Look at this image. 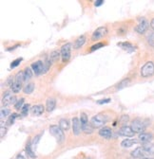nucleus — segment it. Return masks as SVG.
<instances>
[{"label": "nucleus", "instance_id": "obj_19", "mask_svg": "<svg viewBox=\"0 0 154 159\" xmlns=\"http://www.w3.org/2000/svg\"><path fill=\"white\" fill-rule=\"evenodd\" d=\"M56 106V101L54 99H48L47 101V104H46V109L48 112H52L54 108Z\"/></svg>", "mask_w": 154, "mask_h": 159}, {"label": "nucleus", "instance_id": "obj_22", "mask_svg": "<svg viewBox=\"0 0 154 159\" xmlns=\"http://www.w3.org/2000/svg\"><path fill=\"white\" fill-rule=\"evenodd\" d=\"M23 74H24V80L25 81H29V80L31 79V77H33V71H31V67H26L25 70L23 71Z\"/></svg>", "mask_w": 154, "mask_h": 159}, {"label": "nucleus", "instance_id": "obj_43", "mask_svg": "<svg viewBox=\"0 0 154 159\" xmlns=\"http://www.w3.org/2000/svg\"><path fill=\"white\" fill-rule=\"evenodd\" d=\"M143 159H154V158H151V157H144Z\"/></svg>", "mask_w": 154, "mask_h": 159}, {"label": "nucleus", "instance_id": "obj_18", "mask_svg": "<svg viewBox=\"0 0 154 159\" xmlns=\"http://www.w3.org/2000/svg\"><path fill=\"white\" fill-rule=\"evenodd\" d=\"M143 150L145 154H154V144L145 143L143 145Z\"/></svg>", "mask_w": 154, "mask_h": 159}, {"label": "nucleus", "instance_id": "obj_32", "mask_svg": "<svg viewBox=\"0 0 154 159\" xmlns=\"http://www.w3.org/2000/svg\"><path fill=\"white\" fill-rule=\"evenodd\" d=\"M16 118H17V114L13 113V115L10 116V118H9L8 121H7V124H8V125H11V124H13V122H14V120H15Z\"/></svg>", "mask_w": 154, "mask_h": 159}, {"label": "nucleus", "instance_id": "obj_30", "mask_svg": "<svg viewBox=\"0 0 154 159\" xmlns=\"http://www.w3.org/2000/svg\"><path fill=\"white\" fill-rule=\"evenodd\" d=\"M80 122H81V125L88 123V116L85 113H82L81 115H80Z\"/></svg>", "mask_w": 154, "mask_h": 159}, {"label": "nucleus", "instance_id": "obj_4", "mask_svg": "<svg viewBox=\"0 0 154 159\" xmlns=\"http://www.w3.org/2000/svg\"><path fill=\"white\" fill-rule=\"evenodd\" d=\"M153 74H154V64L152 62H147L141 68V76L145 77V78H147V77L152 76Z\"/></svg>", "mask_w": 154, "mask_h": 159}, {"label": "nucleus", "instance_id": "obj_36", "mask_svg": "<svg viewBox=\"0 0 154 159\" xmlns=\"http://www.w3.org/2000/svg\"><path fill=\"white\" fill-rule=\"evenodd\" d=\"M147 40H148V43H149L150 45H154V32L149 33V35L147 36Z\"/></svg>", "mask_w": 154, "mask_h": 159}, {"label": "nucleus", "instance_id": "obj_20", "mask_svg": "<svg viewBox=\"0 0 154 159\" xmlns=\"http://www.w3.org/2000/svg\"><path fill=\"white\" fill-rule=\"evenodd\" d=\"M118 45L120 47H122L123 49H125L127 51H134L135 50V47H133L132 45L129 44V43H127V42L120 43V44H118Z\"/></svg>", "mask_w": 154, "mask_h": 159}, {"label": "nucleus", "instance_id": "obj_31", "mask_svg": "<svg viewBox=\"0 0 154 159\" xmlns=\"http://www.w3.org/2000/svg\"><path fill=\"white\" fill-rule=\"evenodd\" d=\"M29 110H30V105L25 104L21 109V115L22 116H27L28 113H29Z\"/></svg>", "mask_w": 154, "mask_h": 159}, {"label": "nucleus", "instance_id": "obj_6", "mask_svg": "<svg viewBox=\"0 0 154 159\" xmlns=\"http://www.w3.org/2000/svg\"><path fill=\"white\" fill-rule=\"evenodd\" d=\"M31 69L35 75H40L42 73H46L47 70H46V66H45V62H43L42 61H36L31 64Z\"/></svg>", "mask_w": 154, "mask_h": 159}, {"label": "nucleus", "instance_id": "obj_29", "mask_svg": "<svg viewBox=\"0 0 154 159\" xmlns=\"http://www.w3.org/2000/svg\"><path fill=\"white\" fill-rule=\"evenodd\" d=\"M11 111L8 109V108H2L1 109V114H0V116H1V118L3 119L4 118H6V116H8L9 115H10Z\"/></svg>", "mask_w": 154, "mask_h": 159}, {"label": "nucleus", "instance_id": "obj_2", "mask_svg": "<svg viewBox=\"0 0 154 159\" xmlns=\"http://www.w3.org/2000/svg\"><path fill=\"white\" fill-rule=\"evenodd\" d=\"M107 121H108L107 116L102 115V114H98V115H95L91 118L90 124L92 125L93 127L100 128V127L104 126V125L107 123Z\"/></svg>", "mask_w": 154, "mask_h": 159}, {"label": "nucleus", "instance_id": "obj_27", "mask_svg": "<svg viewBox=\"0 0 154 159\" xmlns=\"http://www.w3.org/2000/svg\"><path fill=\"white\" fill-rule=\"evenodd\" d=\"M33 90H34V84L33 83H28L24 87V89H23V91H24L25 94H31V93H33Z\"/></svg>", "mask_w": 154, "mask_h": 159}, {"label": "nucleus", "instance_id": "obj_14", "mask_svg": "<svg viewBox=\"0 0 154 159\" xmlns=\"http://www.w3.org/2000/svg\"><path fill=\"white\" fill-rule=\"evenodd\" d=\"M145 155V153L144 150H143L142 147L136 148L135 150L131 152V156L134 157V158H141V159H143Z\"/></svg>", "mask_w": 154, "mask_h": 159}, {"label": "nucleus", "instance_id": "obj_21", "mask_svg": "<svg viewBox=\"0 0 154 159\" xmlns=\"http://www.w3.org/2000/svg\"><path fill=\"white\" fill-rule=\"evenodd\" d=\"M59 127L61 128L63 131H67V130L70 129V122H68V119H66V118L60 119V121H59Z\"/></svg>", "mask_w": 154, "mask_h": 159}, {"label": "nucleus", "instance_id": "obj_35", "mask_svg": "<svg viewBox=\"0 0 154 159\" xmlns=\"http://www.w3.org/2000/svg\"><path fill=\"white\" fill-rule=\"evenodd\" d=\"M104 45H105L103 44V43H98V44L92 45V47H90V50H91V51H94V50H96V49H99L100 47H103Z\"/></svg>", "mask_w": 154, "mask_h": 159}, {"label": "nucleus", "instance_id": "obj_16", "mask_svg": "<svg viewBox=\"0 0 154 159\" xmlns=\"http://www.w3.org/2000/svg\"><path fill=\"white\" fill-rule=\"evenodd\" d=\"M44 110H45L44 106L41 105V104H38V105H34V106L31 107V114H33V116H40V115H42V114H43Z\"/></svg>", "mask_w": 154, "mask_h": 159}, {"label": "nucleus", "instance_id": "obj_9", "mask_svg": "<svg viewBox=\"0 0 154 159\" xmlns=\"http://www.w3.org/2000/svg\"><path fill=\"white\" fill-rule=\"evenodd\" d=\"M2 102H3V105L7 106V105L15 104L17 101H16V98H15V97L13 96V94L8 91V92H5L4 95H3Z\"/></svg>", "mask_w": 154, "mask_h": 159}, {"label": "nucleus", "instance_id": "obj_8", "mask_svg": "<svg viewBox=\"0 0 154 159\" xmlns=\"http://www.w3.org/2000/svg\"><path fill=\"white\" fill-rule=\"evenodd\" d=\"M107 33H108L107 28L100 27L94 30V32L92 33V36H91V39H92L93 41H98V40L102 39L103 37L107 35Z\"/></svg>", "mask_w": 154, "mask_h": 159}, {"label": "nucleus", "instance_id": "obj_17", "mask_svg": "<svg viewBox=\"0 0 154 159\" xmlns=\"http://www.w3.org/2000/svg\"><path fill=\"white\" fill-rule=\"evenodd\" d=\"M86 43V37L84 35L78 37V38L76 39V41L74 42V45H73V48L74 49H78V48L82 47L84 44Z\"/></svg>", "mask_w": 154, "mask_h": 159}, {"label": "nucleus", "instance_id": "obj_3", "mask_svg": "<svg viewBox=\"0 0 154 159\" xmlns=\"http://www.w3.org/2000/svg\"><path fill=\"white\" fill-rule=\"evenodd\" d=\"M50 133L57 139V141H58L59 143H62V142L65 140L64 132H63V130L59 126H57V125H51L50 127Z\"/></svg>", "mask_w": 154, "mask_h": 159}, {"label": "nucleus", "instance_id": "obj_11", "mask_svg": "<svg viewBox=\"0 0 154 159\" xmlns=\"http://www.w3.org/2000/svg\"><path fill=\"white\" fill-rule=\"evenodd\" d=\"M118 133L122 136H125V137H131V136L134 135L135 133L133 132V130L131 129L130 126H123L121 129L119 130Z\"/></svg>", "mask_w": 154, "mask_h": 159}, {"label": "nucleus", "instance_id": "obj_37", "mask_svg": "<svg viewBox=\"0 0 154 159\" xmlns=\"http://www.w3.org/2000/svg\"><path fill=\"white\" fill-rule=\"evenodd\" d=\"M40 137H41V135H36L35 137H34L33 141V147L36 146V144L39 142V139H40Z\"/></svg>", "mask_w": 154, "mask_h": 159}, {"label": "nucleus", "instance_id": "obj_40", "mask_svg": "<svg viewBox=\"0 0 154 159\" xmlns=\"http://www.w3.org/2000/svg\"><path fill=\"white\" fill-rule=\"evenodd\" d=\"M16 159H29V158H28V157H27V156H26V155L22 154V153H19V154L17 155Z\"/></svg>", "mask_w": 154, "mask_h": 159}, {"label": "nucleus", "instance_id": "obj_41", "mask_svg": "<svg viewBox=\"0 0 154 159\" xmlns=\"http://www.w3.org/2000/svg\"><path fill=\"white\" fill-rule=\"evenodd\" d=\"M103 3H104V1H103V0H97V1L94 2V5H95L96 7H99V6H101Z\"/></svg>", "mask_w": 154, "mask_h": 159}, {"label": "nucleus", "instance_id": "obj_7", "mask_svg": "<svg viewBox=\"0 0 154 159\" xmlns=\"http://www.w3.org/2000/svg\"><path fill=\"white\" fill-rule=\"evenodd\" d=\"M131 129L133 130L134 133H144V131L145 130V125L142 120L140 119H134V120L131 122Z\"/></svg>", "mask_w": 154, "mask_h": 159}, {"label": "nucleus", "instance_id": "obj_38", "mask_svg": "<svg viewBox=\"0 0 154 159\" xmlns=\"http://www.w3.org/2000/svg\"><path fill=\"white\" fill-rule=\"evenodd\" d=\"M110 101V99H100V101H97V103L98 104H104L108 103V102Z\"/></svg>", "mask_w": 154, "mask_h": 159}, {"label": "nucleus", "instance_id": "obj_28", "mask_svg": "<svg viewBox=\"0 0 154 159\" xmlns=\"http://www.w3.org/2000/svg\"><path fill=\"white\" fill-rule=\"evenodd\" d=\"M24 99H20L19 101H17V102L15 104H14V108H15L16 110H21L22 107L24 106Z\"/></svg>", "mask_w": 154, "mask_h": 159}, {"label": "nucleus", "instance_id": "obj_1", "mask_svg": "<svg viewBox=\"0 0 154 159\" xmlns=\"http://www.w3.org/2000/svg\"><path fill=\"white\" fill-rule=\"evenodd\" d=\"M23 81H25V80H24V74H23V71H20L19 73L16 74L15 79H14L13 82L11 85V89L13 90V92L18 93L19 91L21 90Z\"/></svg>", "mask_w": 154, "mask_h": 159}, {"label": "nucleus", "instance_id": "obj_42", "mask_svg": "<svg viewBox=\"0 0 154 159\" xmlns=\"http://www.w3.org/2000/svg\"><path fill=\"white\" fill-rule=\"evenodd\" d=\"M150 26H151V28H152V30H154V18L151 20V23H150Z\"/></svg>", "mask_w": 154, "mask_h": 159}, {"label": "nucleus", "instance_id": "obj_12", "mask_svg": "<svg viewBox=\"0 0 154 159\" xmlns=\"http://www.w3.org/2000/svg\"><path fill=\"white\" fill-rule=\"evenodd\" d=\"M82 130L81 122L78 118H73L72 119V132L75 135H78Z\"/></svg>", "mask_w": 154, "mask_h": 159}, {"label": "nucleus", "instance_id": "obj_33", "mask_svg": "<svg viewBox=\"0 0 154 159\" xmlns=\"http://www.w3.org/2000/svg\"><path fill=\"white\" fill-rule=\"evenodd\" d=\"M22 60H23L22 58H18V59L14 60V61L11 64V68H15L16 66H18V65L20 64V62H22Z\"/></svg>", "mask_w": 154, "mask_h": 159}, {"label": "nucleus", "instance_id": "obj_23", "mask_svg": "<svg viewBox=\"0 0 154 159\" xmlns=\"http://www.w3.org/2000/svg\"><path fill=\"white\" fill-rule=\"evenodd\" d=\"M135 143H136V141L134 140V139H127H127H125V140H123L121 142V146L123 148H129Z\"/></svg>", "mask_w": 154, "mask_h": 159}, {"label": "nucleus", "instance_id": "obj_24", "mask_svg": "<svg viewBox=\"0 0 154 159\" xmlns=\"http://www.w3.org/2000/svg\"><path fill=\"white\" fill-rule=\"evenodd\" d=\"M81 127H82V131L85 133H92V132H93V126L88 123L83 124V125H81Z\"/></svg>", "mask_w": 154, "mask_h": 159}, {"label": "nucleus", "instance_id": "obj_15", "mask_svg": "<svg viewBox=\"0 0 154 159\" xmlns=\"http://www.w3.org/2000/svg\"><path fill=\"white\" fill-rule=\"evenodd\" d=\"M138 139L143 143H149L151 141V139H152V135L151 133H139V136H138Z\"/></svg>", "mask_w": 154, "mask_h": 159}, {"label": "nucleus", "instance_id": "obj_26", "mask_svg": "<svg viewBox=\"0 0 154 159\" xmlns=\"http://www.w3.org/2000/svg\"><path fill=\"white\" fill-rule=\"evenodd\" d=\"M26 152H27L28 156H30L31 158H36V155L34 152L33 150V147H31V144H28L27 147H26Z\"/></svg>", "mask_w": 154, "mask_h": 159}, {"label": "nucleus", "instance_id": "obj_13", "mask_svg": "<svg viewBox=\"0 0 154 159\" xmlns=\"http://www.w3.org/2000/svg\"><path fill=\"white\" fill-rule=\"evenodd\" d=\"M99 135L100 136H102V137H104L106 139H110L112 136V131L108 127H103L99 131Z\"/></svg>", "mask_w": 154, "mask_h": 159}, {"label": "nucleus", "instance_id": "obj_10", "mask_svg": "<svg viewBox=\"0 0 154 159\" xmlns=\"http://www.w3.org/2000/svg\"><path fill=\"white\" fill-rule=\"evenodd\" d=\"M148 28V23L145 18H140L139 19V24L137 25V27L135 28V30L140 34L145 33L147 30Z\"/></svg>", "mask_w": 154, "mask_h": 159}, {"label": "nucleus", "instance_id": "obj_34", "mask_svg": "<svg viewBox=\"0 0 154 159\" xmlns=\"http://www.w3.org/2000/svg\"><path fill=\"white\" fill-rule=\"evenodd\" d=\"M128 82H129V80L128 79H125V80H124V81H121L120 82V83L118 84V86H117V89H122V88H124L125 85H127Z\"/></svg>", "mask_w": 154, "mask_h": 159}, {"label": "nucleus", "instance_id": "obj_5", "mask_svg": "<svg viewBox=\"0 0 154 159\" xmlns=\"http://www.w3.org/2000/svg\"><path fill=\"white\" fill-rule=\"evenodd\" d=\"M70 51H71V44L70 43H67L61 47V59L63 62H68L70 58Z\"/></svg>", "mask_w": 154, "mask_h": 159}, {"label": "nucleus", "instance_id": "obj_39", "mask_svg": "<svg viewBox=\"0 0 154 159\" xmlns=\"http://www.w3.org/2000/svg\"><path fill=\"white\" fill-rule=\"evenodd\" d=\"M6 128H4V125H3V122L1 123V138L4 136V133H6Z\"/></svg>", "mask_w": 154, "mask_h": 159}, {"label": "nucleus", "instance_id": "obj_25", "mask_svg": "<svg viewBox=\"0 0 154 159\" xmlns=\"http://www.w3.org/2000/svg\"><path fill=\"white\" fill-rule=\"evenodd\" d=\"M61 56V53H59L58 51H52V52L50 53V62L52 64V62H56L57 60L59 59V57Z\"/></svg>", "mask_w": 154, "mask_h": 159}]
</instances>
